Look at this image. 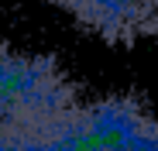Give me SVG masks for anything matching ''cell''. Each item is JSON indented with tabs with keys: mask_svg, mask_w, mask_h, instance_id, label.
<instances>
[{
	"mask_svg": "<svg viewBox=\"0 0 158 151\" xmlns=\"http://www.w3.org/2000/svg\"><path fill=\"white\" fill-rule=\"evenodd\" d=\"M79 89L52 55L0 45V151H35L79 110Z\"/></svg>",
	"mask_w": 158,
	"mask_h": 151,
	"instance_id": "cell-1",
	"label": "cell"
},
{
	"mask_svg": "<svg viewBox=\"0 0 158 151\" xmlns=\"http://www.w3.org/2000/svg\"><path fill=\"white\" fill-rule=\"evenodd\" d=\"M35 151H158V113L138 96H100Z\"/></svg>",
	"mask_w": 158,
	"mask_h": 151,
	"instance_id": "cell-2",
	"label": "cell"
},
{
	"mask_svg": "<svg viewBox=\"0 0 158 151\" xmlns=\"http://www.w3.org/2000/svg\"><path fill=\"white\" fill-rule=\"evenodd\" d=\"M52 4L110 45L158 38V0H52Z\"/></svg>",
	"mask_w": 158,
	"mask_h": 151,
	"instance_id": "cell-3",
	"label": "cell"
}]
</instances>
